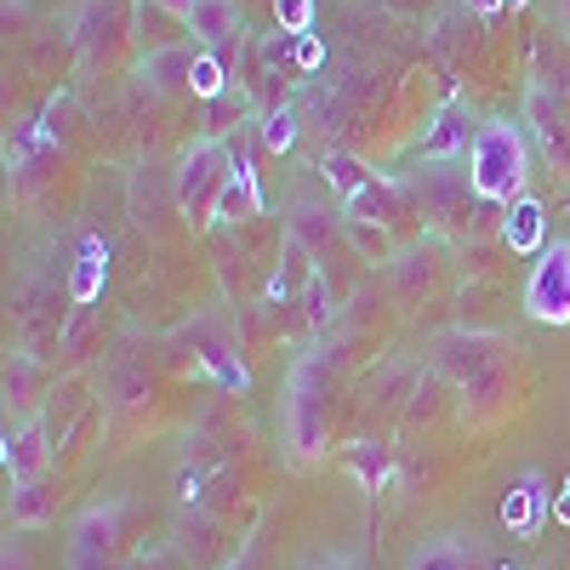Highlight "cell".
<instances>
[{
	"instance_id": "obj_1",
	"label": "cell",
	"mask_w": 570,
	"mask_h": 570,
	"mask_svg": "<svg viewBox=\"0 0 570 570\" xmlns=\"http://www.w3.org/2000/svg\"><path fill=\"white\" fill-rule=\"evenodd\" d=\"M525 131L513 120H491L480 126L468 149V183H473V200H491V206H513L525 195Z\"/></svg>"
},
{
	"instance_id": "obj_2",
	"label": "cell",
	"mask_w": 570,
	"mask_h": 570,
	"mask_svg": "<svg viewBox=\"0 0 570 570\" xmlns=\"http://www.w3.org/2000/svg\"><path fill=\"white\" fill-rule=\"evenodd\" d=\"M228 171H234V160H228V149H223L217 137L195 142V149L183 155V171H177V206H183L188 217H212Z\"/></svg>"
},
{
	"instance_id": "obj_3",
	"label": "cell",
	"mask_w": 570,
	"mask_h": 570,
	"mask_svg": "<svg viewBox=\"0 0 570 570\" xmlns=\"http://www.w3.org/2000/svg\"><path fill=\"white\" fill-rule=\"evenodd\" d=\"M525 314L542 325H570V240H548L525 279Z\"/></svg>"
},
{
	"instance_id": "obj_4",
	"label": "cell",
	"mask_w": 570,
	"mask_h": 570,
	"mask_svg": "<svg viewBox=\"0 0 570 570\" xmlns=\"http://www.w3.org/2000/svg\"><path fill=\"white\" fill-rule=\"evenodd\" d=\"M548 513H553V502H548V480L537 468H525L519 473V485L502 497V525L519 537V542H531L542 525H548Z\"/></svg>"
},
{
	"instance_id": "obj_5",
	"label": "cell",
	"mask_w": 570,
	"mask_h": 570,
	"mask_svg": "<svg viewBox=\"0 0 570 570\" xmlns=\"http://www.w3.org/2000/svg\"><path fill=\"white\" fill-rule=\"evenodd\" d=\"M502 240H508V252H519V257H542V252H548V206H542L537 195H519V200L508 206V217H502Z\"/></svg>"
},
{
	"instance_id": "obj_6",
	"label": "cell",
	"mask_w": 570,
	"mask_h": 570,
	"mask_svg": "<svg viewBox=\"0 0 570 570\" xmlns=\"http://www.w3.org/2000/svg\"><path fill=\"white\" fill-rule=\"evenodd\" d=\"M473 137H480V131L468 126V109L462 104H445L434 115V126L422 131V160H451V155L473 149Z\"/></svg>"
},
{
	"instance_id": "obj_7",
	"label": "cell",
	"mask_w": 570,
	"mask_h": 570,
	"mask_svg": "<svg viewBox=\"0 0 570 570\" xmlns=\"http://www.w3.org/2000/svg\"><path fill=\"white\" fill-rule=\"evenodd\" d=\"M257 212H263V188H257V171L240 160L228 171L217 206H212V223H240V217H257Z\"/></svg>"
},
{
	"instance_id": "obj_8",
	"label": "cell",
	"mask_w": 570,
	"mask_h": 570,
	"mask_svg": "<svg viewBox=\"0 0 570 570\" xmlns=\"http://www.w3.org/2000/svg\"><path fill=\"white\" fill-rule=\"evenodd\" d=\"M104 279H109V246L98 240V234H86L80 240V257H75V274H69V297L86 308L104 297Z\"/></svg>"
},
{
	"instance_id": "obj_9",
	"label": "cell",
	"mask_w": 570,
	"mask_h": 570,
	"mask_svg": "<svg viewBox=\"0 0 570 570\" xmlns=\"http://www.w3.org/2000/svg\"><path fill=\"white\" fill-rule=\"evenodd\" d=\"M40 462H46V422L29 416L18 434H7V473H12L18 485H29Z\"/></svg>"
},
{
	"instance_id": "obj_10",
	"label": "cell",
	"mask_w": 570,
	"mask_h": 570,
	"mask_svg": "<svg viewBox=\"0 0 570 570\" xmlns=\"http://www.w3.org/2000/svg\"><path fill=\"white\" fill-rule=\"evenodd\" d=\"M183 23L195 29V40H200V46H223L234 29H240V7H234V0H195Z\"/></svg>"
},
{
	"instance_id": "obj_11",
	"label": "cell",
	"mask_w": 570,
	"mask_h": 570,
	"mask_svg": "<svg viewBox=\"0 0 570 570\" xmlns=\"http://www.w3.org/2000/svg\"><path fill=\"white\" fill-rule=\"evenodd\" d=\"M320 171H325V183L337 188L343 200H354V195H365V188H371V171H365L348 149H325V155H320Z\"/></svg>"
},
{
	"instance_id": "obj_12",
	"label": "cell",
	"mask_w": 570,
	"mask_h": 570,
	"mask_svg": "<svg viewBox=\"0 0 570 570\" xmlns=\"http://www.w3.org/2000/svg\"><path fill=\"white\" fill-rule=\"evenodd\" d=\"M223 86H228V63L217 52H195V69H188V91L195 98H223Z\"/></svg>"
},
{
	"instance_id": "obj_13",
	"label": "cell",
	"mask_w": 570,
	"mask_h": 570,
	"mask_svg": "<svg viewBox=\"0 0 570 570\" xmlns=\"http://www.w3.org/2000/svg\"><path fill=\"white\" fill-rule=\"evenodd\" d=\"M297 109H268V120H263V149H274V155H285V149H292V142H297Z\"/></svg>"
},
{
	"instance_id": "obj_14",
	"label": "cell",
	"mask_w": 570,
	"mask_h": 570,
	"mask_svg": "<svg viewBox=\"0 0 570 570\" xmlns=\"http://www.w3.org/2000/svg\"><path fill=\"white\" fill-rule=\"evenodd\" d=\"M274 18H279V29L292 40H303L314 29V0H274Z\"/></svg>"
},
{
	"instance_id": "obj_15",
	"label": "cell",
	"mask_w": 570,
	"mask_h": 570,
	"mask_svg": "<svg viewBox=\"0 0 570 570\" xmlns=\"http://www.w3.org/2000/svg\"><path fill=\"white\" fill-rule=\"evenodd\" d=\"M411 570H462V553H456L451 542H440V548L416 553V564H411Z\"/></svg>"
},
{
	"instance_id": "obj_16",
	"label": "cell",
	"mask_w": 570,
	"mask_h": 570,
	"mask_svg": "<svg viewBox=\"0 0 570 570\" xmlns=\"http://www.w3.org/2000/svg\"><path fill=\"white\" fill-rule=\"evenodd\" d=\"M325 63V40L320 35H303L297 40V69H320Z\"/></svg>"
},
{
	"instance_id": "obj_17",
	"label": "cell",
	"mask_w": 570,
	"mask_h": 570,
	"mask_svg": "<svg viewBox=\"0 0 570 570\" xmlns=\"http://www.w3.org/2000/svg\"><path fill=\"white\" fill-rule=\"evenodd\" d=\"M553 519H559V525H570V473H564V485H559V502H553Z\"/></svg>"
},
{
	"instance_id": "obj_18",
	"label": "cell",
	"mask_w": 570,
	"mask_h": 570,
	"mask_svg": "<svg viewBox=\"0 0 570 570\" xmlns=\"http://www.w3.org/2000/svg\"><path fill=\"white\" fill-rule=\"evenodd\" d=\"M468 7H473V12H502L508 0H468Z\"/></svg>"
},
{
	"instance_id": "obj_19",
	"label": "cell",
	"mask_w": 570,
	"mask_h": 570,
	"mask_svg": "<svg viewBox=\"0 0 570 570\" xmlns=\"http://www.w3.org/2000/svg\"><path fill=\"white\" fill-rule=\"evenodd\" d=\"M160 7H171L177 18H188V7H195V0H160Z\"/></svg>"
},
{
	"instance_id": "obj_20",
	"label": "cell",
	"mask_w": 570,
	"mask_h": 570,
	"mask_svg": "<svg viewBox=\"0 0 570 570\" xmlns=\"http://www.w3.org/2000/svg\"><path fill=\"white\" fill-rule=\"evenodd\" d=\"M497 570H513V564H497Z\"/></svg>"
}]
</instances>
